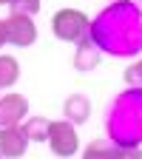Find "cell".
I'll use <instances>...</instances> for the list:
<instances>
[{
    "mask_svg": "<svg viewBox=\"0 0 142 159\" xmlns=\"http://www.w3.org/2000/svg\"><path fill=\"white\" fill-rule=\"evenodd\" d=\"M91 43L114 57H136L142 51V9L134 0L108 3L91 20Z\"/></svg>",
    "mask_w": 142,
    "mask_h": 159,
    "instance_id": "cell-1",
    "label": "cell"
},
{
    "mask_svg": "<svg viewBox=\"0 0 142 159\" xmlns=\"http://www.w3.org/2000/svg\"><path fill=\"white\" fill-rule=\"evenodd\" d=\"M105 134L117 148L142 145V88H125L114 97L105 116Z\"/></svg>",
    "mask_w": 142,
    "mask_h": 159,
    "instance_id": "cell-2",
    "label": "cell"
},
{
    "mask_svg": "<svg viewBox=\"0 0 142 159\" xmlns=\"http://www.w3.org/2000/svg\"><path fill=\"white\" fill-rule=\"evenodd\" d=\"M51 31L57 40H63V43H80V40H85L88 31H91V17L80 9H60L54 11L51 17Z\"/></svg>",
    "mask_w": 142,
    "mask_h": 159,
    "instance_id": "cell-3",
    "label": "cell"
},
{
    "mask_svg": "<svg viewBox=\"0 0 142 159\" xmlns=\"http://www.w3.org/2000/svg\"><path fill=\"white\" fill-rule=\"evenodd\" d=\"M46 142H48L54 156L71 159L80 151V134H77V128L68 122V119H57V122H51V128H48V139Z\"/></svg>",
    "mask_w": 142,
    "mask_h": 159,
    "instance_id": "cell-4",
    "label": "cell"
},
{
    "mask_svg": "<svg viewBox=\"0 0 142 159\" xmlns=\"http://www.w3.org/2000/svg\"><path fill=\"white\" fill-rule=\"evenodd\" d=\"M3 31H6V43L17 48H29L37 43V23L31 14H9L3 20Z\"/></svg>",
    "mask_w": 142,
    "mask_h": 159,
    "instance_id": "cell-5",
    "label": "cell"
},
{
    "mask_svg": "<svg viewBox=\"0 0 142 159\" xmlns=\"http://www.w3.org/2000/svg\"><path fill=\"white\" fill-rule=\"evenodd\" d=\"M26 151H29V139L20 125L0 128V156L3 159H23Z\"/></svg>",
    "mask_w": 142,
    "mask_h": 159,
    "instance_id": "cell-6",
    "label": "cell"
},
{
    "mask_svg": "<svg viewBox=\"0 0 142 159\" xmlns=\"http://www.w3.org/2000/svg\"><path fill=\"white\" fill-rule=\"evenodd\" d=\"M29 116V99L23 94L9 91L6 97H0V125H20Z\"/></svg>",
    "mask_w": 142,
    "mask_h": 159,
    "instance_id": "cell-7",
    "label": "cell"
},
{
    "mask_svg": "<svg viewBox=\"0 0 142 159\" xmlns=\"http://www.w3.org/2000/svg\"><path fill=\"white\" fill-rule=\"evenodd\" d=\"M74 68L77 71H83V74H88V71H94V68H99V63H103V51H99L94 43H91V37H85V40H80L77 43V48H74Z\"/></svg>",
    "mask_w": 142,
    "mask_h": 159,
    "instance_id": "cell-8",
    "label": "cell"
},
{
    "mask_svg": "<svg viewBox=\"0 0 142 159\" xmlns=\"http://www.w3.org/2000/svg\"><path fill=\"white\" fill-rule=\"evenodd\" d=\"M63 116L68 119L71 125L88 122V116H91V99L85 94H68L66 102H63Z\"/></svg>",
    "mask_w": 142,
    "mask_h": 159,
    "instance_id": "cell-9",
    "label": "cell"
},
{
    "mask_svg": "<svg viewBox=\"0 0 142 159\" xmlns=\"http://www.w3.org/2000/svg\"><path fill=\"white\" fill-rule=\"evenodd\" d=\"M20 128H23V134H26L29 142H46V139H48V128H51V119H46V116H26L23 122H20Z\"/></svg>",
    "mask_w": 142,
    "mask_h": 159,
    "instance_id": "cell-10",
    "label": "cell"
},
{
    "mask_svg": "<svg viewBox=\"0 0 142 159\" xmlns=\"http://www.w3.org/2000/svg\"><path fill=\"white\" fill-rule=\"evenodd\" d=\"M17 80H20V63L0 51V91H9Z\"/></svg>",
    "mask_w": 142,
    "mask_h": 159,
    "instance_id": "cell-11",
    "label": "cell"
},
{
    "mask_svg": "<svg viewBox=\"0 0 142 159\" xmlns=\"http://www.w3.org/2000/svg\"><path fill=\"white\" fill-rule=\"evenodd\" d=\"M83 159H117V145L105 139H94L88 142V148H83Z\"/></svg>",
    "mask_w": 142,
    "mask_h": 159,
    "instance_id": "cell-12",
    "label": "cell"
},
{
    "mask_svg": "<svg viewBox=\"0 0 142 159\" xmlns=\"http://www.w3.org/2000/svg\"><path fill=\"white\" fill-rule=\"evenodd\" d=\"M122 77H125L128 88H142V57H136V63H131Z\"/></svg>",
    "mask_w": 142,
    "mask_h": 159,
    "instance_id": "cell-13",
    "label": "cell"
},
{
    "mask_svg": "<svg viewBox=\"0 0 142 159\" xmlns=\"http://www.w3.org/2000/svg\"><path fill=\"white\" fill-rule=\"evenodd\" d=\"M40 6H43V0H11L9 3V9L14 14H31V17H34V11H40Z\"/></svg>",
    "mask_w": 142,
    "mask_h": 159,
    "instance_id": "cell-14",
    "label": "cell"
},
{
    "mask_svg": "<svg viewBox=\"0 0 142 159\" xmlns=\"http://www.w3.org/2000/svg\"><path fill=\"white\" fill-rule=\"evenodd\" d=\"M117 159H142L139 148H117Z\"/></svg>",
    "mask_w": 142,
    "mask_h": 159,
    "instance_id": "cell-15",
    "label": "cell"
},
{
    "mask_svg": "<svg viewBox=\"0 0 142 159\" xmlns=\"http://www.w3.org/2000/svg\"><path fill=\"white\" fill-rule=\"evenodd\" d=\"M6 46V31H3V20H0V48Z\"/></svg>",
    "mask_w": 142,
    "mask_h": 159,
    "instance_id": "cell-16",
    "label": "cell"
},
{
    "mask_svg": "<svg viewBox=\"0 0 142 159\" xmlns=\"http://www.w3.org/2000/svg\"><path fill=\"white\" fill-rule=\"evenodd\" d=\"M9 3H11V0H0V6H9Z\"/></svg>",
    "mask_w": 142,
    "mask_h": 159,
    "instance_id": "cell-17",
    "label": "cell"
},
{
    "mask_svg": "<svg viewBox=\"0 0 142 159\" xmlns=\"http://www.w3.org/2000/svg\"><path fill=\"white\" fill-rule=\"evenodd\" d=\"M134 3H136V6H139V9H142V0H134Z\"/></svg>",
    "mask_w": 142,
    "mask_h": 159,
    "instance_id": "cell-18",
    "label": "cell"
},
{
    "mask_svg": "<svg viewBox=\"0 0 142 159\" xmlns=\"http://www.w3.org/2000/svg\"><path fill=\"white\" fill-rule=\"evenodd\" d=\"M108 3H119V0H108Z\"/></svg>",
    "mask_w": 142,
    "mask_h": 159,
    "instance_id": "cell-19",
    "label": "cell"
},
{
    "mask_svg": "<svg viewBox=\"0 0 142 159\" xmlns=\"http://www.w3.org/2000/svg\"><path fill=\"white\" fill-rule=\"evenodd\" d=\"M0 159H3V156H0Z\"/></svg>",
    "mask_w": 142,
    "mask_h": 159,
    "instance_id": "cell-20",
    "label": "cell"
}]
</instances>
